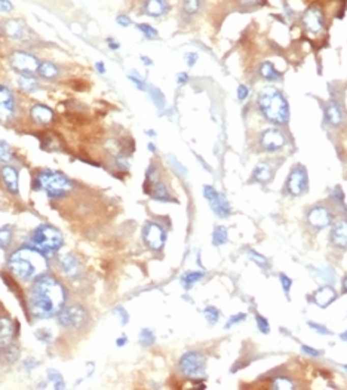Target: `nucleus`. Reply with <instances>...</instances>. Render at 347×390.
I'll use <instances>...</instances> for the list:
<instances>
[{
    "instance_id": "e2e57ef3",
    "label": "nucleus",
    "mask_w": 347,
    "mask_h": 390,
    "mask_svg": "<svg viewBox=\"0 0 347 390\" xmlns=\"http://www.w3.org/2000/svg\"><path fill=\"white\" fill-rule=\"evenodd\" d=\"M141 60H142V63H144L146 66H152V64H153V61H152L150 58H147V57H141Z\"/></svg>"
},
{
    "instance_id": "f257e3e1",
    "label": "nucleus",
    "mask_w": 347,
    "mask_h": 390,
    "mask_svg": "<svg viewBox=\"0 0 347 390\" xmlns=\"http://www.w3.org/2000/svg\"><path fill=\"white\" fill-rule=\"evenodd\" d=\"M27 301L35 318H51L58 315V312L63 309L66 303V291L56 279L43 274L35 281Z\"/></svg>"
},
{
    "instance_id": "2f4dec72",
    "label": "nucleus",
    "mask_w": 347,
    "mask_h": 390,
    "mask_svg": "<svg viewBox=\"0 0 347 390\" xmlns=\"http://www.w3.org/2000/svg\"><path fill=\"white\" fill-rule=\"evenodd\" d=\"M155 341H156V337H155V332L152 329H147V328L141 329V332H139V343L142 346H146V347L153 346Z\"/></svg>"
},
{
    "instance_id": "473e14b6",
    "label": "nucleus",
    "mask_w": 347,
    "mask_h": 390,
    "mask_svg": "<svg viewBox=\"0 0 347 390\" xmlns=\"http://www.w3.org/2000/svg\"><path fill=\"white\" fill-rule=\"evenodd\" d=\"M12 240V229L5 226L0 229V249H6Z\"/></svg>"
},
{
    "instance_id": "423d86ee",
    "label": "nucleus",
    "mask_w": 347,
    "mask_h": 390,
    "mask_svg": "<svg viewBox=\"0 0 347 390\" xmlns=\"http://www.w3.org/2000/svg\"><path fill=\"white\" fill-rule=\"evenodd\" d=\"M181 373L190 378H200L205 374V356L199 352H189L180 360Z\"/></svg>"
},
{
    "instance_id": "5701e85b",
    "label": "nucleus",
    "mask_w": 347,
    "mask_h": 390,
    "mask_svg": "<svg viewBox=\"0 0 347 390\" xmlns=\"http://www.w3.org/2000/svg\"><path fill=\"white\" fill-rule=\"evenodd\" d=\"M61 266L66 274L69 276H76L79 273V261L76 260V257L71 254L64 255L61 258Z\"/></svg>"
},
{
    "instance_id": "bf43d9fd",
    "label": "nucleus",
    "mask_w": 347,
    "mask_h": 390,
    "mask_svg": "<svg viewBox=\"0 0 347 390\" xmlns=\"http://www.w3.org/2000/svg\"><path fill=\"white\" fill-rule=\"evenodd\" d=\"M107 43H108V46H110V49H113V51H116V49H119V43H116L113 39H108L107 40Z\"/></svg>"
},
{
    "instance_id": "20e7f679",
    "label": "nucleus",
    "mask_w": 347,
    "mask_h": 390,
    "mask_svg": "<svg viewBox=\"0 0 347 390\" xmlns=\"http://www.w3.org/2000/svg\"><path fill=\"white\" fill-rule=\"evenodd\" d=\"M35 188H42L46 191V194L49 198H61L64 194H67L71 188L70 180L61 172H55V171H42L37 177L36 181L33 183Z\"/></svg>"
},
{
    "instance_id": "6e6552de",
    "label": "nucleus",
    "mask_w": 347,
    "mask_h": 390,
    "mask_svg": "<svg viewBox=\"0 0 347 390\" xmlns=\"http://www.w3.org/2000/svg\"><path fill=\"white\" fill-rule=\"evenodd\" d=\"M11 64L22 76H33V73L37 71L39 66H40L35 55L21 51L14 52L11 55Z\"/></svg>"
},
{
    "instance_id": "a211bd4d",
    "label": "nucleus",
    "mask_w": 347,
    "mask_h": 390,
    "mask_svg": "<svg viewBox=\"0 0 347 390\" xmlns=\"http://www.w3.org/2000/svg\"><path fill=\"white\" fill-rule=\"evenodd\" d=\"M12 340H14V328H12L11 319L0 318V347L2 349L11 347Z\"/></svg>"
},
{
    "instance_id": "393cba45",
    "label": "nucleus",
    "mask_w": 347,
    "mask_h": 390,
    "mask_svg": "<svg viewBox=\"0 0 347 390\" xmlns=\"http://www.w3.org/2000/svg\"><path fill=\"white\" fill-rule=\"evenodd\" d=\"M204 277L202 271H187L181 276V284L184 285L186 289H190L197 281H200Z\"/></svg>"
},
{
    "instance_id": "49530a36",
    "label": "nucleus",
    "mask_w": 347,
    "mask_h": 390,
    "mask_svg": "<svg viewBox=\"0 0 347 390\" xmlns=\"http://www.w3.org/2000/svg\"><path fill=\"white\" fill-rule=\"evenodd\" d=\"M280 284H282V288H283V291L288 294V292H290V289H291V285H293V281H291L288 276L280 274Z\"/></svg>"
},
{
    "instance_id": "864d4df0",
    "label": "nucleus",
    "mask_w": 347,
    "mask_h": 390,
    "mask_svg": "<svg viewBox=\"0 0 347 390\" xmlns=\"http://www.w3.org/2000/svg\"><path fill=\"white\" fill-rule=\"evenodd\" d=\"M12 3L9 0H0V11L3 12H11L12 11Z\"/></svg>"
},
{
    "instance_id": "6e6d98bb",
    "label": "nucleus",
    "mask_w": 347,
    "mask_h": 390,
    "mask_svg": "<svg viewBox=\"0 0 347 390\" xmlns=\"http://www.w3.org/2000/svg\"><path fill=\"white\" fill-rule=\"evenodd\" d=\"M177 82H178V85H186V83L189 82L187 73H180V74L177 76Z\"/></svg>"
},
{
    "instance_id": "338daca9",
    "label": "nucleus",
    "mask_w": 347,
    "mask_h": 390,
    "mask_svg": "<svg viewBox=\"0 0 347 390\" xmlns=\"http://www.w3.org/2000/svg\"><path fill=\"white\" fill-rule=\"evenodd\" d=\"M341 340H343V341H347V331H344V332L341 334Z\"/></svg>"
},
{
    "instance_id": "9b49d317",
    "label": "nucleus",
    "mask_w": 347,
    "mask_h": 390,
    "mask_svg": "<svg viewBox=\"0 0 347 390\" xmlns=\"http://www.w3.org/2000/svg\"><path fill=\"white\" fill-rule=\"evenodd\" d=\"M288 190L291 194H300L307 188V172L303 166L297 165L294 170L291 171L290 177H288Z\"/></svg>"
},
{
    "instance_id": "7c9ffc66",
    "label": "nucleus",
    "mask_w": 347,
    "mask_h": 390,
    "mask_svg": "<svg viewBox=\"0 0 347 390\" xmlns=\"http://www.w3.org/2000/svg\"><path fill=\"white\" fill-rule=\"evenodd\" d=\"M153 198L156 201H171V196H169V191L168 188L165 187V184L162 183H157L155 188H153Z\"/></svg>"
},
{
    "instance_id": "a878e982",
    "label": "nucleus",
    "mask_w": 347,
    "mask_h": 390,
    "mask_svg": "<svg viewBox=\"0 0 347 390\" xmlns=\"http://www.w3.org/2000/svg\"><path fill=\"white\" fill-rule=\"evenodd\" d=\"M327 118L330 120L332 125H340L341 123V112L338 104L335 102H330L327 107Z\"/></svg>"
},
{
    "instance_id": "a19ab883",
    "label": "nucleus",
    "mask_w": 347,
    "mask_h": 390,
    "mask_svg": "<svg viewBox=\"0 0 347 390\" xmlns=\"http://www.w3.org/2000/svg\"><path fill=\"white\" fill-rule=\"evenodd\" d=\"M152 98H153V101L156 104L159 108H163L165 107V98H163V95H162V92L156 89V88H153L152 91Z\"/></svg>"
},
{
    "instance_id": "0e129e2a",
    "label": "nucleus",
    "mask_w": 347,
    "mask_h": 390,
    "mask_svg": "<svg viewBox=\"0 0 347 390\" xmlns=\"http://www.w3.org/2000/svg\"><path fill=\"white\" fill-rule=\"evenodd\" d=\"M343 291L344 292H347V276L343 279Z\"/></svg>"
},
{
    "instance_id": "6ab92c4d",
    "label": "nucleus",
    "mask_w": 347,
    "mask_h": 390,
    "mask_svg": "<svg viewBox=\"0 0 347 390\" xmlns=\"http://www.w3.org/2000/svg\"><path fill=\"white\" fill-rule=\"evenodd\" d=\"M2 178L5 186L8 187V190L14 194L18 193V172L12 166H5L2 170Z\"/></svg>"
},
{
    "instance_id": "412c9836",
    "label": "nucleus",
    "mask_w": 347,
    "mask_h": 390,
    "mask_svg": "<svg viewBox=\"0 0 347 390\" xmlns=\"http://www.w3.org/2000/svg\"><path fill=\"white\" fill-rule=\"evenodd\" d=\"M6 32H8V34H9L11 37L18 39V40L25 39L27 34H28L27 27H25L22 22H19V21H8V22H6Z\"/></svg>"
},
{
    "instance_id": "f3484780",
    "label": "nucleus",
    "mask_w": 347,
    "mask_h": 390,
    "mask_svg": "<svg viewBox=\"0 0 347 390\" xmlns=\"http://www.w3.org/2000/svg\"><path fill=\"white\" fill-rule=\"evenodd\" d=\"M337 298V292L332 287H321L313 294V301L319 307H327Z\"/></svg>"
},
{
    "instance_id": "3c124183",
    "label": "nucleus",
    "mask_w": 347,
    "mask_h": 390,
    "mask_svg": "<svg viewBox=\"0 0 347 390\" xmlns=\"http://www.w3.org/2000/svg\"><path fill=\"white\" fill-rule=\"evenodd\" d=\"M248 94H249V91H248V88L245 85H239L238 88V98L243 101V100H246V97H248Z\"/></svg>"
},
{
    "instance_id": "1a4fd4ad",
    "label": "nucleus",
    "mask_w": 347,
    "mask_h": 390,
    "mask_svg": "<svg viewBox=\"0 0 347 390\" xmlns=\"http://www.w3.org/2000/svg\"><path fill=\"white\" fill-rule=\"evenodd\" d=\"M204 196L208 199L212 211H214L220 218H226V217L230 215V204H228V201H227L224 194L218 193L214 187L205 186L204 187Z\"/></svg>"
},
{
    "instance_id": "58836bf2",
    "label": "nucleus",
    "mask_w": 347,
    "mask_h": 390,
    "mask_svg": "<svg viewBox=\"0 0 347 390\" xmlns=\"http://www.w3.org/2000/svg\"><path fill=\"white\" fill-rule=\"evenodd\" d=\"M255 321H257V326H258L260 332H263V334H269V332H270V325H269V321H267L264 316L257 315V316H255Z\"/></svg>"
},
{
    "instance_id": "9d476101",
    "label": "nucleus",
    "mask_w": 347,
    "mask_h": 390,
    "mask_svg": "<svg viewBox=\"0 0 347 390\" xmlns=\"http://www.w3.org/2000/svg\"><path fill=\"white\" fill-rule=\"evenodd\" d=\"M142 238H144V242L149 245V248H152L153 251H159L165 243L166 235H165L163 229L159 224L147 222L144 230H142Z\"/></svg>"
},
{
    "instance_id": "c85d7f7f",
    "label": "nucleus",
    "mask_w": 347,
    "mask_h": 390,
    "mask_svg": "<svg viewBox=\"0 0 347 390\" xmlns=\"http://www.w3.org/2000/svg\"><path fill=\"white\" fill-rule=\"evenodd\" d=\"M18 83H19V88L27 91V92H33L35 89H37V80L33 79V76H22L18 79Z\"/></svg>"
},
{
    "instance_id": "39448f33",
    "label": "nucleus",
    "mask_w": 347,
    "mask_h": 390,
    "mask_svg": "<svg viewBox=\"0 0 347 390\" xmlns=\"http://www.w3.org/2000/svg\"><path fill=\"white\" fill-rule=\"evenodd\" d=\"M30 243L45 255H52L63 245V236L55 227L43 224L36 229L35 233L32 235Z\"/></svg>"
},
{
    "instance_id": "4468645a",
    "label": "nucleus",
    "mask_w": 347,
    "mask_h": 390,
    "mask_svg": "<svg viewBox=\"0 0 347 390\" xmlns=\"http://www.w3.org/2000/svg\"><path fill=\"white\" fill-rule=\"evenodd\" d=\"M14 97L12 92L0 85V120L2 122H8L14 118Z\"/></svg>"
},
{
    "instance_id": "0eeeda50",
    "label": "nucleus",
    "mask_w": 347,
    "mask_h": 390,
    "mask_svg": "<svg viewBox=\"0 0 347 390\" xmlns=\"http://www.w3.org/2000/svg\"><path fill=\"white\" fill-rule=\"evenodd\" d=\"M88 321L86 310L80 305H71L58 312V322L66 328H79Z\"/></svg>"
},
{
    "instance_id": "c03bdc74",
    "label": "nucleus",
    "mask_w": 347,
    "mask_h": 390,
    "mask_svg": "<svg viewBox=\"0 0 347 390\" xmlns=\"http://www.w3.org/2000/svg\"><path fill=\"white\" fill-rule=\"evenodd\" d=\"M132 73H134V74H128V77H129V79H131V80H132L134 83H135V86H137L138 89H141V91H146V89H147V86H146V83H144V82H142V80L139 79L138 76L135 74V71H132Z\"/></svg>"
},
{
    "instance_id": "5fc2aeb1",
    "label": "nucleus",
    "mask_w": 347,
    "mask_h": 390,
    "mask_svg": "<svg viewBox=\"0 0 347 390\" xmlns=\"http://www.w3.org/2000/svg\"><path fill=\"white\" fill-rule=\"evenodd\" d=\"M116 21L121 24L122 27H128V25H131V18L126 17V15H119V17L116 18Z\"/></svg>"
},
{
    "instance_id": "dca6fc26",
    "label": "nucleus",
    "mask_w": 347,
    "mask_h": 390,
    "mask_svg": "<svg viewBox=\"0 0 347 390\" xmlns=\"http://www.w3.org/2000/svg\"><path fill=\"white\" fill-rule=\"evenodd\" d=\"M331 240L337 248H347V221H340L334 226L331 232Z\"/></svg>"
},
{
    "instance_id": "f704fd0d",
    "label": "nucleus",
    "mask_w": 347,
    "mask_h": 390,
    "mask_svg": "<svg viewBox=\"0 0 347 390\" xmlns=\"http://www.w3.org/2000/svg\"><path fill=\"white\" fill-rule=\"evenodd\" d=\"M199 6H200V0H184V12L189 15L196 14L199 11Z\"/></svg>"
},
{
    "instance_id": "aec40b11",
    "label": "nucleus",
    "mask_w": 347,
    "mask_h": 390,
    "mask_svg": "<svg viewBox=\"0 0 347 390\" xmlns=\"http://www.w3.org/2000/svg\"><path fill=\"white\" fill-rule=\"evenodd\" d=\"M32 118L39 122V123H49L51 120L53 119V112L46 107V105H42V104H36L32 107V112H30Z\"/></svg>"
},
{
    "instance_id": "e433bc0d",
    "label": "nucleus",
    "mask_w": 347,
    "mask_h": 390,
    "mask_svg": "<svg viewBox=\"0 0 347 390\" xmlns=\"http://www.w3.org/2000/svg\"><path fill=\"white\" fill-rule=\"evenodd\" d=\"M204 315H205V318H207V321L209 323H215L218 321V318H220V313H218V310L215 307H207L204 310Z\"/></svg>"
},
{
    "instance_id": "052dcab7",
    "label": "nucleus",
    "mask_w": 347,
    "mask_h": 390,
    "mask_svg": "<svg viewBox=\"0 0 347 390\" xmlns=\"http://www.w3.org/2000/svg\"><path fill=\"white\" fill-rule=\"evenodd\" d=\"M95 67H97V70H98L101 74H103V73H105V67H104V64H103V63H97V64H95Z\"/></svg>"
},
{
    "instance_id": "bb28decb",
    "label": "nucleus",
    "mask_w": 347,
    "mask_h": 390,
    "mask_svg": "<svg viewBox=\"0 0 347 390\" xmlns=\"http://www.w3.org/2000/svg\"><path fill=\"white\" fill-rule=\"evenodd\" d=\"M39 73L45 79H53V77L58 76V68L52 63H42L39 66Z\"/></svg>"
},
{
    "instance_id": "8fccbe9b",
    "label": "nucleus",
    "mask_w": 347,
    "mask_h": 390,
    "mask_svg": "<svg viewBox=\"0 0 347 390\" xmlns=\"http://www.w3.org/2000/svg\"><path fill=\"white\" fill-rule=\"evenodd\" d=\"M186 63H187V66L189 67H193L194 64H196V61H197V53H194V52H189V53H186Z\"/></svg>"
},
{
    "instance_id": "13d9d810",
    "label": "nucleus",
    "mask_w": 347,
    "mask_h": 390,
    "mask_svg": "<svg viewBox=\"0 0 347 390\" xmlns=\"http://www.w3.org/2000/svg\"><path fill=\"white\" fill-rule=\"evenodd\" d=\"M264 0H241V3H243V5H261Z\"/></svg>"
},
{
    "instance_id": "774afa93",
    "label": "nucleus",
    "mask_w": 347,
    "mask_h": 390,
    "mask_svg": "<svg viewBox=\"0 0 347 390\" xmlns=\"http://www.w3.org/2000/svg\"><path fill=\"white\" fill-rule=\"evenodd\" d=\"M343 368H344V370H346V371H347V365H343Z\"/></svg>"
},
{
    "instance_id": "4c0bfd02",
    "label": "nucleus",
    "mask_w": 347,
    "mask_h": 390,
    "mask_svg": "<svg viewBox=\"0 0 347 390\" xmlns=\"http://www.w3.org/2000/svg\"><path fill=\"white\" fill-rule=\"evenodd\" d=\"M138 30L144 34L147 39H156L157 37V32L152 25H149V24H139Z\"/></svg>"
},
{
    "instance_id": "09e8293b",
    "label": "nucleus",
    "mask_w": 347,
    "mask_h": 390,
    "mask_svg": "<svg viewBox=\"0 0 347 390\" xmlns=\"http://www.w3.org/2000/svg\"><path fill=\"white\" fill-rule=\"evenodd\" d=\"M301 350L307 355V356H312V357H317L321 355V352L319 350H316V349H312V347H309V346H301Z\"/></svg>"
},
{
    "instance_id": "f8f14e48",
    "label": "nucleus",
    "mask_w": 347,
    "mask_h": 390,
    "mask_svg": "<svg viewBox=\"0 0 347 390\" xmlns=\"http://www.w3.org/2000/svg\"><path fill=\"white\" fill-rule=\"evenodd\" d=\"M307 220L314 229H325L332 222V214H331L330 209L325 208V206H316V208L309 211Z\"/></svg>"
},
{
    "instance_id": "69168bd1",
    "label": "nucleus",
    "mask_w": 347,
    "mask_h": 390,
    "mask_svg": "<svg viewBox=\"0 0 347 390\" xmlns=\"http://www.w3.org/2000/svg\"><path fill=\"white\" fill-rule=\"evenodd\" d=\"M149 150H150V152H156V147H155V144H153V143H150V144H149Z\"/></svg>"
},
{
    "instance_id": "a18cd8bd",
    "label": "nucleus",
    "mask_w": 347,
    "mask_h": 390,
    "mask_svg": "<svg viewBox=\"0 0 347 390\" xmlns=\"http://www.w3.org/2000/svg\"><path fill=\"white\" fill-rule=\"evenodd\" d=\"M114 313L121 318L122 325H126L128 321H129V316H128V313H126V310L123 309V307H118V309H114Z\"/></svg>"
},
{
    "instance_id": "c756f323",
    "label": "nucleus",
    "mask_w": 347,
    "mask_h": 390,
    "mask_svg": "<svg viewBox=\"0 0 347 390\" xmlns=\"http://www.w3.org/2000/svg\"><path fill=\"white\" fill-rule=\"evenodd\" d=\"M227 242V229L223 227V226H218L215 227L214 233H212V243L214 245H223Z\"/></svg>"
},
{
    "instance_id": "2eb2a0df",
    "label": "nucleus",
    "mask_w": 347,
    "mask_h": 390,
    "mask_svg": "<svg viewBox=\"0 0 347 390\" xmlns=\"http://www.w3.org/2000/svg\"><path fill=\"white\" fill-rule=\"evenodd\" d=\"M303 25L309 33H319L324 29V18L319 8L312 6L303 17Z\"/></svg>"
},
{
    "instance_id": "cd10ccee",
    "label": "nucleus",
    "mask_w": 347,
    "mask_h": 390,
    "mask_svg": "<svg viewBox=\"0 0 347 390\" xmlns=\"http://www.w3.org/2000/svg\"><path fill=\"white\" fill-rule=\"evenodd\" d=\"M260 73L266 80H278L279 79V73L276 71V68L273 67L272 63H264L261 66Z\"/></svg>"
},
{
    "instance_id": "72a5a7b5",
    "label": "nucleus",
    "mask_w": 347,
    "mask_h": 390,
    "mask_svg": "<svg viewBox=\"0 0 347 390\" xmlns=\"http://www.w3.org/2000/svg\"><path fill=\"white\" fill-rule=\"evenodd\" d=\"M11 159H12V153L9 149V144L6 141H0V160L9 162Z\"/></svg>"
},
{
    "instance_id": "ea45409f",
    "label": "nucleus",
    "mask_w": 347,
    "mask_h": 390,
    "mask_svg": "<svg viewBox=\"0 0 347 390\" xmlns=\"http://www.w3.org/2000/svg\"><path fill=\"white\" fill-rule=\"evenodd\" d=\"M248 257H249V260H252L254 263H257L258 266L261 267H264V266H267V258L266 257H263L258 253H255V251H248Z\"/></svg>"
},
{
    "instance_id": "c9c22d12",
    "label": "nucleus",
    "mask_w": 347,
    "mask_h": 390,
    "mask_svg": "<svg viewBox=\"0 0 347 390\" xmlns=\"http://www.w3.org/2000/svg\"><path fill=\"white\" fill-rule=\"evenodd\" d=\"M48 377H49V380H51V381H53V387H55V389H63V387H64L63 377H61V374L58 373V371L49 370Z\"/></svg>"
},
{
    "instance_id": "b1692460",
    "label": "nucleus",
    "mask_w": 347,
    "mask_h": 390,
    "mask_svg": "<svg viewBox=\"0 0 347 390\" xmlns=\"http://www.w3.org/2000/svg\"><path fill=\"white\" fill-rule=\"evenodd\" d=\"M254 178L261 183H267L272 178V170L267 163H258L254 171Z\"/></svg>"
},
{
    "instance_id": "7ed1b4c3",
    "label": "nucleus",
    "mask_w": 347,
    "mask_h": 390,
    "mask_svg": "<svg viewBox=\"0 0 347 390\" xmlns=\"http://www.w3.org/2000/svg\"><path fill=\"white\" fill-rule=\"evenodd\" d=\"M258 107L264 118L279 125L285 123L290 118L288 102L282 97V94L273 88H266L261 91L258 95Z\"/></svg>"
},
{
    "instance_id": "ddd939ff",
    "label": "nucleus",
    "mask_w": 347,
    "mask_h": 390,
    "mask_svg": "<svg viewBox=\"0 0 347 390\" xmlns=\"http://www.w3.org/2000/svg\"><path fill=\"white\" fill-rule=\"evenodd\" d=\"M285 144V136L278 129H267L261 134V146L267 152H276Z\"/></svg>"
},
{
    "instance_id": "37998d69",
    "label": "nucleus",
    "mask_w": 347,
    "mask_h": 390,
    "mask_svg": "<svg viewBox=\"0 0 347 390\" xmlns=\"http://www.w3.org/2000/svg\"><path fill=\"white\" fill-rule=\"evenodd\" d=\"M245 319H246V315H245V313H238V315H235V316H232V318L228 319V322L226 323V328H230V326L239 323L241 321H245Z\"/></svg>"
},
{
    "instance_id": "680f3d73",
    "label": "nucleus",
    "mask_w": 347,
    "mask_h": 390,
    "mask_svg": "<svg viewBox=\"0 0 347 390\" xmlns=\"http://www.w3.org/2000/svg\"><path fill=\"white\" fill-rule=\"evenodd\" d=\"M116 344H118L119 347H122V346H125V344H126V337L123 336V337H121V339L116 340Z\"/></svg>"
},
{
    "instance_id": "de8ad7c7",
    "label": "nucleus",
    "mask_w": 347,
    "mask_h": 390,
    "mask_svg": "<svg viewBox=\"0 0 347 390\" xmlns=\"http://www.w3.org/2000/svg\"><path fill=\"white\" fill-rule=\"evenodd\" d=\"M309 326L314 329V331H317L319 334H324V336H330V329L328 328H325V326H322V325H317V323L314 322H309Z\"/></svg>"
},
{
    "instance_id": "79ce46f5",
    "label": "nucleus",
    "mask_w": 347,
    "mask_h": 390,
    "mask_svg": "<svg viewBox=\"0 0 347 390\" xmlns=\"http://www.w3.org/2000/svg\"><path fill=\"white\" fill-rule=\"evenodd\" d=\"M273 386H275L276 389H293V387H294V384L291 383L290 378H282V377L275 380Z\"/></svg>"
},
{
    "instance_id": "4d7b16f0",
    "label": "nucleus",
    "mask_w": 347,
    "mask_h": 390,
    "mask_svg": "<svg viewBox=\"0 0 347 390\" xmlns=\"http://www.w3.org/2000/svg\"><path fill=\"white\" fill-rule=\"evenodd\" d=\"M334 198H337L338 201H341V202H343V199H344V193L341 191V188H340V187H335V188H334Z\"/></svg>"
},
{
    "instance_id": "f03ea898",
    "label": "nucleus",
    "mask_w": 347,
    "mask_h": 390,
    "mask_svg": "<svg viewBox=\"0 0 347 390\" xmlns=\"http://www.w3.org/2000/svg\"><path fill=\"white\" fill-rule=\"evenodd\" d=\"M11 271L22 281H36L48 271L46 255L36 248H21L9 257Z\"/></svg>"
},
{
    "instance_id": "4be33fe9",
    "label": "nucleus",
    "mask_w": 347,
    "mask_h": 390,
    "mask_svg": "<svg viewBox=\"0 0 347 390\" xmlns=\"http://www.w3.org/2000/svg\"><path fill=\"white\" fill-rule=\"evenodd\" d=\"M144 9L150 17H160L166 12V3L163 0H147Z\"/></svg>"
},
{
    "instance_id": "603ef678",
    "label": "nucleus",
    "mask_w": 347,
    "mask_h": 390,
    "mask_svg": "<svg viewBox=\"0 0 347 390\" xmlns=\"http://www.w3.org/2000/svg\"><path fill=\"white\" fill-rule=\"evenodd\" d=\"M169 162H171L174 166H175L174 170L178 171V172H180L181 175H186V170L183 168V165H180V163H178V160H175V157H172V156H169Z\"/></svg>"
}]
</instances>
